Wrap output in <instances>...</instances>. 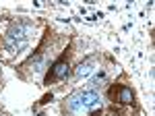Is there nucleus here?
<instances>
[{
	"mask_svg": "<svg viewBox=\"0 0 155 116\" xmlns=\"http://www.w3.org/2000/svg\"><path fill=\"white\" fill-rule=\"evenodd\" d=\"M15 39H25V27L23 25H15L11 31H8V42H15Z\"/></svg>",
	"mask_w": 155,
	"mask_h": 116,
	"instance_id": "39448f33",
	"label": "nucleus"
},
{
	"mask_svg": "<svg viewBox=\"0 0 155 116\" xmlns=\"http://www.w3.org/2000/svg\"><path fill=\"white\" fill-rule=\"evenodd\" d=\"M91 70H93V62H91V60H87V62H81V64L77 67L74 75H77V77H87Z\"/></svg>",
	"mask_w": 155,
	"mask_h": 116,
	"instance_id": "423d86ee",
	"label": "nucleus"
},
{
	"mask_svg": "<svg viewBox=\"0 0 155 116\" xmlns=\"http://www.w3.org/2000/svg\"><path fill=\"white\" fill-rule=\"evenodd\" d=\"M66 106H68V110L74 112V114H83V112H87V108L83 106V100H81V93L71 95V97H68V102H66Z\"/></svg>",
	"mask_w": 155,
	"mask_h": 116,
	"instance_id": "20e7f679",
	"label": "nucleus"
},
{
	"mask_svg": "<svg viewBox=\"0 0 155 116\" xmlns=\"http://www.w3.org/2000/svg\"><path fill=\"white\" fill-rule=\"evenodd\" d=\"M68 75V62L64 60V58H60L58 62H54V67L50 70V75L46 77V83L50 81H56V79H64Z\"/></svg>",
	"mask_w": 155,
	"mask_h": 116,
	"instance_id": "f257e3e1",
	"label": "nucleus"
},
{
	"mask_svg": "<svg viewBox=\"0 0 155 116\" xmlns=\"http://www.w3.org/2000/svg\"><path fill=\"white\" fill-rule=\"evenodd\" d=\"M110 97L116 100L120 104H130L132 102V91L128 87H122V85H114L112 91H110Z\"/></svg>",
	"mask_w": 155,
	"mask_h": 116,
	"instance_id": "f03ea898",
	"label": "nucleus"
},
{
	"mask_svg": "<svg viewBox=\"0 0 155 116\" xmlns=\"http://www.w3.org/2000/svg\"><path fill=\"white\" fill-rule=\"evenodd\" d=\"M101 81H106V73L104 70H99L95 77H93V83H101Z\"/></svg>",
	"mask_w": 155,
	"mask_h": 116,
	"instance_id": "0eeeda50",
	"label": "nucleus"
},
{
	"mask_svg": "<svg viewBox=\"0 0 155 116\" xmlns=\"http://www.w3.org/2000/svg\"><path fill=\"white\" fill-rule=\"evenodd\" d=\"M81 100H83V106L87 108V110H93V108H97L99 106V93L93 91V89H89V91H83L81 93Z\"/></svg>",
	"mask_w": 155,
	"mask_h": 116,
	"instance_id": "7ed1b4c3",
	"label": "nucleus"
}]
</instances>
